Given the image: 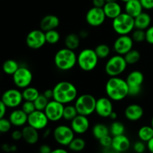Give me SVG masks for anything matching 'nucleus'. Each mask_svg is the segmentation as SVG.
<instances>
[{
  "mask_svg": "<svg viewBox=\"0 0 153 153\" xmlns=\"http://www.w3.org/2000/svg\"><path fill=\"white\" fill-rule=\"evenodd\" d=\"M105 94L113 102H120L128 96V87L126 79L120 76L110 77L105 84Z\"/></svg>",
  "mask_w": 153,
  "mask_h": 153,
  "instance_id": "nucleus-1",
  "label": "nucleus"
},
{
  "mask_svg": "<svg viewBox=\"0 0 153 153\" xmlns=\"http://www.w3.org/2000/svg\"><path fill=\"white\" fill-rule=\"evenodd\" d=\"M52 90L53 100L64 105L71 104L75 102L79 96L76 87L68 81H61L58 82Z\"/></svg>",
  "mask_w": 153,
  "mask_h": 153,
  "instance_id": "nucleus-2",
  "label": "nucleus"
},
{
  "mask_svg": "<svg viewBox=\"0 0 153 153\" xmlns=\"http://www.w3.org/2000/svg\"><path fill=\"white\" fill-rule=\"evenodd\" d=\"M54 64L61 71H69L77 64V55L74 50L61 48L55 54Z\"/></svg>",
  "mask_w": 153,
  "mask_h": 153,
  "instance_id": "nucleus-3",
  "label": "nucleus"
},
{
  "mask_svg": "<svg viewBox=\"0 0 153 153\" xmlns=\"http://www.w3.org/2000/svg\"><path fill=\"white\" fill-rule=\"evenodd\" d=\"M100 58L95 50L90 48L82 49L77 55V64L79 68L85 72H91L97 67Z\"/></svg>",
  "mask_w": 153,
  "mask_h": 153,
  "instance_id": "nucleus-4",
  "label": "nucleus"
},
{
  "mask_svg": "<svg viewBox=\"0 0 153 153\" xmlns=\"http://www.w3.org/2000/svg\"><path fill=\"white\" fill-rule=\"evenodd\" d=\"M112 28L118 35H127L134 29V18L126 12H123L118 16L112 19Z\"/></svg>",
  "mask_w": 153,
  "mask_h": 153,
  "instance_id": "nucleus-5",
  "label": "nucleus"
},
{
  "mask_svg": "<svg viewBox=\"0 0 153 153\" xmlns=\"http://www.w3.org/2000/svg\"><path fill=\"white\" fill-rule=\"evenodd\" d=\"M97 99L92 94H84L78 96L74 105L79 114L89 117L95 112Z\"/></svg>",
  "mask_w": 153,
  "mask_h": 153,
  "instance_id": "nucleus-6",
  "label": "nucleus"
},
{
  "mask_svg": "<svg viewBox=\"0 0 153 153\" xmlns=\"http://www.w3.org/2000/svg\"><path fill=\"white\" fill-rule=\"evenodd\" d=\"M126 61L124 56L120 55H113L106 61L105 65V72L109 77L120 76L126 71L127 68Z\"/></svg>",
  "mask_w": 153,
  "mask_h": 153,
  "instance_id": "nucleus-7",
  "label": "nucleus"
},
{
  "mask_svg": "<svg viewBox=\"0 0 153 153\" xmlns=\"http://www.w3.org/2000/svg\"><path fill=\"white\" fill-rule=\"evenodd\" d=\"M126 81L128 87V96L137 97L141 93L144 82V75L140 70H133L127 76Z\"/></svg>",
  "mask_w": 153,
  "mask_h": 153,
  "instance_id": "nucleus-8",
  "label": "nucleus"
},
{
  "mask_svg": "<svg viewBox=\"0 0 153 153\" xmlns=\"http://www.w3.org/2000/svg\"><path fill=\"white\" fill-rule=\"evenodd\" d=\"M52 134L55 142L63 146H68L75 137V133L70 126H69L64 124L57 126L54 128Z\"/></svg>",
  "mask_w": 153,
  "mask_h": 153,
  "instance_id": "nucleus-9",
  "label": "nucleus"
},
{
  "mask_svg": "<svg viewBox=\"0 0 153 153\" xmlns=\"http://www.w3.org/2000/svg\"><path fill=\"white\" fill-rule=\"evenodd\" d=\"M1 100L8 108H17L23 102L22 91L16 88H10L2 94Z\"/></svg>",
  "mask_w": 153,
  "mask_h": 153,
  "instance_id": "nucleus-10",
  "label": "nucleus"
},
{
  "mask_svg": "<svg viewBox=\"0 0 153 153\" xmlns=\"http://www.w3.org/2000/svg\"><path fill=\"white\" fill-rule=\"evenodd\" d=\"M13 84L19 89H24L30 86L33 80V74L31 70L25 67H19L12 76Z\"/></svg>",
  "mask_w": 153,
  "mask_h": 153,
  "instance_id": "nucleus-11",
  "label": "nucleus"
},
{
  "mask_svg": "<svg viewBox=\"0 0 153 153\" xmlns=\"http://www.w3.org/2000/svg\"><path fill=\"white\" fill-rule=\"evenodd\" d=\"M27 46L31 49H39L46 43L45 31L40 29H34L28 33L25 38Z\"/></svg>",
  "mask_w": 153,
  "mask_h": 153,
  "instance_id": "nucleus-12",
  "label": "nucleus"
},
{
  "mask_svg": "<svg viewBox=\"0 0 153 153\" xmlns=\"http://www.w3.org/2000/svg\"><path fill=\"white\" fill-rule=\"evenodd\" d=\"M64 105L54 100H49L43 111L47 116L49 122L56 123L63 119Z\"/></svg>",
  "mask_w": 153,
  "mask_h": 153,
  "instance_id": "nucleus-13",
  "label": "nucleus"
},
{
  "mask_svg": "<svg viewBox=\"0 0 153 153\" xmlns=\"http://www.w3.org/2000/svg\"><path fill=\"white\" fill-rule=\"evenodd\" d=\"M133 46L134 41L131 35H119L114 42L113 49L116 54L124 56L133 49Z\"/></svg>",
  "mask_w": 153,
  "mask_h": 153,
  "instance_id": "nucleus-14",
  "label": "nucleus"
},
{
  "mask_svg": "<svg viewBox=\"0 0 153 153\" xmlns=\"http://www.w3.org/2000/svg\"><path fill=\"white\" fill-rule=\"evenodd\" d=\"M102 7H94L88 10L85 16L86 22L91 27H99L102 25L106 19Z\"/></svg>",
  "mask_w": 153,
  "mask_h": 153,
  "instance_id": "nucleus-15",
  "label": "nucleus"
},
{
  "mask_svg": "<svg viewBox=\"0 0 153 153\" xmlns=\"http://www.w3.org/2000/svg\"><path fill=\"white\" fill-rule=\"evenodd\" d=\"M49 120L43 111L35 110L28 115V125L37 130H43L47 128Z\"/></svg>",
  "mask_w": 153,
  "mask_h": 153,
  "instance_id": "nucleus-16",
  "label": "nucleus"
},
{
  "mask_svg": "<svg viewBox=\"0 0 153 153\" xmlns=\"http://www.w3.org/2000/svg\"><path fill=\"white\" fill-rule=\"evenodd\" d=\"M114 111L113 101L108 97H100L97 99L95 112L99 117L102 118L108 117Z\"/></svg>",
  "mask_w": 153,
  "mask_h": 153,
  "instance_id": "nucleus-17",
  "label": "nucleus"
},
{
  "mask_svg": "<svg viewBox=\"0 0 153 153\" xmlns=\"http://www.w3.org/2000/svg\"><path fill=\"white\" fill-rule=\"evenodd\" d=\"M70 127L75 134H83L89 130L90 120L88 117L78 114L73 120L70 121Z\"/></svg>",
  "mask_w": 153,
  "mask_h": 153,
  "instance_id": "nucleus-18",
  "label": "nucleus"
},
{
  "mask_svg": "<svg viewBox=\"0 0 153 153\" xmlns=\"http://www.w3.org/2000/svg\"><path fill=\"white\" fill-rule=\"evenodd\" d=\"M144 114L143 107L138 104H130L124 111V115L128 120L136 122L141 119Z\"/></svg>",
  "mask_w": 153,
  "mask_h": 153,
  "instance_id": "nucleus-19",
  "label": "nucleus"
},
{
  "mask_svg": "<svg viewBox=\"0 0 153 153\" xmlns=\"http://www.w3.org/2000/svg\"><path fill=\"white\" fill-rule=\"evenodd\" d=\"M12 126L16 127L25 126L28 123V114L21 108H14L8 117Z\"/></svg>",
  "mask_w": 153,
  "mask_h": 153,
  "instance_id": "nucleus-20",
  "label": "nucleus"
},
{
  "mask_svg": "<svg viewBox=\"0 0 153 153\" xmlns=\"http://www.w3.org/2000/svg\"><path fill=\"white\" fill-rule=\"evenodd\" d=\"M111 146L119 152L123 153L129 149L131 146V142L129 138L125 135V134H120L113 137Z\"/></svg>",
  "mask_w": 153,
  "mask_h": 153,
  "instance_id": "nucleus-21",
  "label": "nucleus"
},
{
  "mask_svg": "<svg viewBox=\"0 0 153 153\" xmlns=\"http://www.w3.org/2000/svg\"><path fill=\"white\" fill-rule=\"evenodd\" d=\"M60 25V19L57 16L53 14H48L43 16L40 22V28L43 31L56 29Z\"/></svg>",
  "mask_w": 153,
  "mask_h": 153,
  "instance_id": "nucleus-22",
  "label": "nucleus"
},
{
  "mask_svg": "<svg viewBox=\"0 0 153 153\" xmlns=\"http://www.w3.org/2000/svg\"><path fill=\"white\" fill-rule=\"evenodd\" d=\"M22 139L28 144H35L39 140L38 130L33 128L31 126H25L22 129Z\"/></svg>",
  "mask_w": 153,
  "mask_h": 153,
  "instance_id": "nucleus-23",
  "label": "nucleus"
},
{
  "mask_svg": "<svg viewBox=\"0 0 153 153\" xmlns=\"http://www.w3.org/2000/svg\"><path fill=\"white\" fill-rule=\"evenodd\" d=\"M106 17L114 19L119 16L122 12V7L117 1L114 2H106L102 7Z\"/></svg>",
  "mask_w": 153,
  "mask_h": 153,
  "instance_id": "nucleus-24",
  "label": "nucleus"
},
{
  "mask_svg": "<svg viewBox=\"0 0 153 153\" xmlns=\"http://www.w3.org/2000/svg\"><path fill=\"white\" fill-rule=\"evenodd\" d=\"M143 6L139 0H129L125 3V12L135 18L143 12Z\"/></svg>",
  "mask_w": 153,
  "mask_h": 153,
  "instance_id": "nucleus-25",
  "label": "nucleus"
},
{
  "mask_svg": "<svg viewBox=\"0 0 153 153\" xmlns=\"http://www.w3.org/2000/svg\"><path fill=\"white\" fill-rule=\"evenodd\" d=\"M151 22H152V18L150 15L146 12L143 11L134 18V28L145 31L150 26Z\"/></svg>",
  "mask_w": 153,
  "mask_h": 153,
  "instance_id": "nucleus-26",
  "label": "nucleus"
},
{
  "mask_svg": "<svg viewBox=\"0 0 153 153\" xmlns=\"http://www.w3.org/2000/svg\"><path fill=\"white\" fill-rule=\"evenodd\" d=\"M80 41L81 38L79 34L76 33H70L65 37L64 43L66 48L75 51L79 47Z\"/></svg>",
  "mask_w": 153,
  "mask_h": 153,
  "instance_id": "nucleus-27",
  "label": "nucleus"
},
{
  "mask_svg": "<svg viewBox=\"0 0 153 153\" xmlns=\"http://www.w3.org/2000/svg\"><path fill=\"white\" fill-rule=\"evenodd\" d=\"M92 134L96 139L100 140L102 137L110 134L109 127H108L105 124L102 123H97L93 126L92 128Z\"/></svg>",
  "mask_w": 153,
  "mask_h": 153,
  "instance_id": "nucleus-28",
  "label": "nucleus"
},
{
  "mask_svg": "<svg viewBox=\"0 0 153 153\" xmlns=\"http://www.w3.org/2000/svg\"><path fill=\"white\" fill-rule=\"evenodd\" d=\"M22 97H23L24 101H30L34 102L36 99L40 95V92L38 90L34 87L28 86L27 88L22 89Z\"/></svg>",
  "mask_w": 153,
  "mask_h": 153,
  "instance_id": "nucleus-29",
  "label": "nucleus"
},
{
  "mask_svg": "<svg viewBox=\"0 0 153 153\" xmlns=\"http://www.w3.org/2000/svg\"><path fill=\"white\" fill-rule=\"evenodd\" d=\"M137 136L138 138L142 141L146 142L149 141L151 138L153 137V128L150 126H143L139 128L137 131Z\"/></svg>",
  "mask_w": 153,
  "mask_h": 153,
  "instance_id": "nucleus-30",
  "label": "nucleus"
},
{
  "mask_svg": "<svg viewBox=\"0 0 153 153\" xmlns=\"http://www.w3.org/2000/svg\"><path fill=\"white\" fill-rule=\"evenodd\" d=\"M19 64L16 61L12 59L7 60L2 64L3 72L9 76H13L15 72L19 69Z\"/></svg>",
  "mask_w": 153,
  "mask_h": 153,
  "instance_id": "nucleus-31",
  "label": "nucleus"
},
{
  "mask_svg": "<svg viewBox=\"0 0 153 153\" xmlns=\"http://www.w3.org/2000/svg\"><path fill=\"white\" fill-rule=\"evenodd\" d=\"M109 131H110L111 135L112 137H114V136L125 134L126 127L124 124L120 121L114 120L111 124L110 127H109Z\"/></svg>",
  "mask_w": 153,
  "mask_h": 153,
  "instance_id": "nucleus-32",
  "label": "nucleus"
},
{
  "mask_svg": "<svg viewBox=\"0 0 153 153\" xmlns=\"http://www.w3.org/2000/svg\"><path fill=\"white\" fill-rule=\"evenodd\" d=\"M86 146V142L82 137H74L70 144L68 145V148L70 150L75 152H79L83 150Z\"/></svg>",
  "mask_w": 153,
  "mask_h": 153,
  "instance_id": "nucleus-33",
  "label": "nucleus"
},
{
  "mask_svg": "<svg viewBox=\"0 0 153 153\" xmlns=\"http://www.w3.org/2000/svg\"><path fill=\"white\" fill-rule=\"evenodd\" d=\"M94 50H95L98 58L102 60L108 58L111 54L110 46L105 43H100V44L97 45Z\"/></svg>",
  "mask_w": 153,
  "mask_h": 153,
  "instance_id": "nucleus-34",
  "label": "nucleus"
},
{
  "mask_svg": "<svg viewBox=\"0 0 153 153\" xmlns=\"http://www.w3.org/2000/svg\"><path fill=\"white\" fill-rule=\"evenodd\" d=\"M79 114L77 109L74 105L68 104L64 105V113H63V119L67 121H71Z\"/></svg>",
  "mask_w": 153,
  "mask_h": 153,
  "instance_id": "nucleus-35",
  "label": "nucleus"
},
{
  "mask_svg": "<svg viewBox=\"0 0 153 153\" xmlns=\"http://www.w3.org/2000/svg\"><path fill=\"white\" fill-rule=\"evenodd\" d=\"M126 61L128 65H134L140 59V53L137 49H132L124 55Z\"/></svg>",
  "mask_w": 153,
  "mask_h": 153,
  "instance_id": "nucleus-36",
  "label": "nucleus"
},
{
  "mask_svg": "<svg viewBox=\"0 0 153 153\" xmlns=\"http://www.w3.org/2000/svg\"><path fill=\"white\" fill-rule=\"evenodd\" d=\"M45 35H46V43L51 45L58 43L60 41V39H61V34L56 29L46 31Z\"/></svg>",
  "mask_w": 153,
  "mask_h": 153,
  "instance_id": "nucleus-37",
  "label": "nucleus"
},
{
  "mask_svg": "<svg viewBox=\"0 0 153 153\" xmlns=\"http://www.w3.org/2000/svg\"><path fill=\"white\" fill-rule=\"evenodd\" d=\"M49 102V100H48L43 94H40L38 97L34 101L36 110L44 111Z\"/></svg>",
  "mask_w": 153,
  "mask_h": 153,
  "instance_id": "nucleus-38",
  "label": "nucleus"
},
{
  "mask_svg": "<svg viewBox=\"0 0 153 153\" xmlns=\"http://www.w3.org/2000/svg\"><path fill=\"white\" fill-rule=\"evenodd\" d=\"M131 37L134 43H143L146 41V32L144 30L134 28L131 33Z\"/></svg>",
  "mask_w": 153,
  "mask_h": 153,
  "instance_id": "nucleus-39",
  "label": "nucleus"
},
{
  "mask_svg": "<svg viewBox=\"0 0 153 153\" xmlns=\"http://www.w3.org/2000/svg\"><path fill=\"white\" fill-rule=\"evenodd\" d=\"M21 109L28 115H29L30 114H31L36 110L34 102L30 101H23V102L21 105Z\"/></svg>",
  "mask_w": 153,
  "mask_h": 153,
  "instance_id": "nucleus-40",
  "label": "nucleus"
},
{
  "mask_svg": "<svg viewBox=\"0 0 153 153\" xmlns=\"http://www.w3.org/2000/svg\"><path fill=\"white\" fill-rule=\"evenodd\" d=\"M12 124L9 119L1 118L0 119V133H6L9 131L11 128Z\"/></svg>",
  "mask_w": 153,
  "mask_h": 153,
  "instance_id": "nucleus-41",
  "label": "nucleus"
},
{
  "mask_svg": "<svg viewBox=\"0 0 153 153\" xmlns=\"http://www.w3.org/2000/svg\"><path fill=\"white\" fill-rule=\"evenodd\" d=\"M146 149L147 148H146V144L145 143V142L140 140L136 141L133 144V150L136 153H144Z\"/></svg>",
  "mask_w": 153,
  "mask_h": 153,
  "instance_id": "nucleus-42",
  "label": "nucleus"
},
{
  "mask_svg": "<svg viewBox=\"0 0 153 153\" xmlns=\"http://www.w3.org/2000/svg\"><path fill=\"white\" fill-rule=\"evenodd\" d=\"M112 140H113V137L111 134H108V135L105 136V137L100 139L99 140V143H100V144L101 145V146L102 148L109 147V146H111Z\"/></svg>",
  "mask_w": 153,
  "mask_h": 153,
  "instance_id": "nucleus-43",
  "label": "nucleus"
},
{
  "mask_svg": "<svg viewBox=\"0 0 153 153\" xmlns=\"http://www.w3.org/2000/svg\"><path fill=\"white\" fill-rule=\"evenodd\" d=\"M146 41L149 44L153 45V25H150L146 30Z\"/></svg>",
  "mask_w": 153,
  "mask_h": 153,
  "instance_id": "nucleus-44",
  "label": "nucleus"
},
{
  "mask_svg": "<svg viewBox=\"0 0 153 153\" xmlns=\"http://www.w3.org/2000/svg\"><path fill=\"white\" fill-rule=\"evenodd\" d=\"M1 149L4 152H13L17 150V147H16V145L8 144V143H4L1 146Z\"/></svg>",
  "mask_w": 153,
  "mask_h": 153,
  "instance_id": "nucleus-45",
  "label": "nucleus"
},
{
  "mask_svg": "<svg viewBox=\"0 0 153 153\" xmlns=\"http://www.w3.org/2000/svg\"><path fill=\"white\" fill-rule=\"evenodd\" d=\"M141 3L143 8L145 10H152L153 9V0H139Z\"/></svg>",
  "mask_w": 153,
  "mask_h": 153,
  "instance_id": "nucleus-46",
  "label": "nucleus"
},
{
  "mask_svg": "<svg viewBox=\"0 0 153 153\" xmlns=\"http://www.w3.org/2000/svg\"><path fill=\"white\" fill-rule=\"evenodd\" d=\"M11 137L13 140H16V141L22 139V130H14L12 131Z\"/></svg>",
  "mask_w": 153,
  "mask_h": 153,
  "instance_id": "nucleus-47",
  "label": "nucleus"
},
{
  "mask_svg": "<svg viewBox=\"0 0 153 153\" xmlns=\"http://www.w3.org/2000/svg\"><path fill=\"white\" fill-rule=\"evenodd\" d=\"M7 106L1 101V100H0V119L4 117L6 114V111H7Z\"/></svg>",
  "mask_w": 153,
  "mask_h": 153,
  "instance_id": "nucleus-48",
  "label": "nucleus"
},
{
  "mask_svg": "<svg viewBox=\"0 0 153 153\" xmlns=\"http://www.w3.org/2000/svg\"><path fill=\"white\" fill-rule=\"evenodd\" d=\"M52 150L51 146L48 144H43L39 148V152L40 153H50Z\"/></svg>",
  "mask_w": 153,
  "mask_h": 153,
  "instance_id": "nucleus-49",
  "label": "nucleus"
},
{
  "mask_svg": "<svg viewBox=\"0 0 153 153\" xmlns=\"http://www.w3.org/2000/svg\"><path fill=\"white\" fill-rule=\"evenodd\" d=\"M105 3V0H92V4L94 7H103Z\"/></svg>",
  "mask_w": 153,
  "mask_h": 153,
  "instance_id": "nucleus-50",
  "label": "nucleus"
},
{
  "mask_svg": "<svg viewBox=\"0 0 153 153\" xmlns=\"http://www.w3.org/2000/svg\"><path fill=\"white\" fill-rule=\"evenodd\" d=\"M43 94L48 99V100H53V90L52 89L46 90V91L43 92Z\"/></svg>",
  "mask_w": 153,
  "mask_h": 153,
  "instance_id": "nucleus-51",
  "label": "nucleus"
},
{
  "mask_svg": "<svg viewBox=\"0 0 153 153\" xmlns=\"http://www.w3.org/2000/svg\"><path fill=\"white\" fill-rule=\"evenodd\" d=\"M102 153H120V152H119L118 151H117L116 149H114L112 146H109V147L103 148Z\"/></svg>",
  "mask_w": 153,
  "mask_h": 153,
  "instance_id": "nucleus-52",
  "label": "nucleus"
},
{
  "mask_svg": "<svg viewBox=\"0 0 153 153\" xmlns=\"http://www.w3.org/2000/svg\"><path fill=\"white\" fill-rule=\"evenodd\" d=\"M146 148L150 153H153V137L146 142Z\"/></svg>",
  "mask_w": 153,
  "mask_h": 153,
  "instance_id": "nucleus-53",
  "label": "nucleus"
},
{
  "mask_svg": "<svg viewBox=\"0 0 153 153\" xmlns=\"http://www.w3.org/2000/svg\"><path fill=\"white\" fill-rule=\"evenodd\" d=\"M79 35L81 39H86L89 36V32L88 31H86V30H82L79 33Z\"/></svg>",
  "mask_w": 153,
  "mask_h": 153,
  "instance_id": "nucleus-54",
  "label": "nucleus"
},
{
  "mask_svg": "<svg viewBox=\"0 0 153 153\" xmlns=\"http://www.w3.org/2000/svg\"><path fill=\"white\" fill-rule=\"evenodd\" d=\"M50 153H69V152L64 148H56L55 149H52Z\"/></svg>",
  "mask_w": 153,
  "mask_h": 153,
  "instance_id": "nucleus-55",
  "label": "nucleus"
},
{
  "mask_svg": "<svg viewBox=\"0 0 153 153\" xmlns=\"http://www.w3.org/2000/svg\"><path fill=\"white\" fill-rule=\"evenodd\" d=\"M117 117H118L117 113L116 111H113L111 113V114L109 115L108 117L110 118L111 120H112L113 121H114V120H116L117 119Z\"/></svg>",
  "mask_w": 153,
  "mask_h": 153,
  "instance_id": "nucleus-56",
  "label": "nucleus"
},
{
  "mask_svg": "<svg viewBox=\"0 0 153 153\" xmlns=\"http://www.w3.org/2000/svg\"><path fill=\"white\" fill-rule=\"evenodd\" d=\"M51 132H52V131H51V129L50 128H45L44 129V132H43V137H49V135H50V134H51Z\"/></svg>",
  "mask_w": 153,
  "mask_h": 153,
  "instance_id": "nucleus-57",
  "label": "nucleus"
},
{
  "mask_svg": "<svg viewBox=\"0 0 153 153\" xmlns=\"http://www.w3.org/2000/svg\"><path fill=\"white\" fill-rule=\"evenodd\" d=\"M106 2H114V1H117V0H105Z\"/></svg>",
  "mask_w": 153,
  "mask_h": 153,
  "instance_id": "nucleus-58",
  "label": "nucleus"
},
{
  "mask_svg": "<svg viewBox=\"0 0 153 153\" xmlns=\"http://www.w3.org/2000/svg\"><path fill=\"white\" fill-rule=\"evenodd\" d=\"M151 126H152L153 128V116H152V119H151Z\"/></svg>",
  "mask_w": 153,
  "mask_h": 153,
  "instance_id": "nucleus-59",
  "label": "nucleus"
},
{
  "mask_svg": "<svg viewBox=\"0 0 153 153\" xmlns=\"http://www.w3.org/2000/svg\"><path fill=\"white\" fill-rule=\"evenodd\" d=\"M120 1H123V2L126 3V2H127V1H129V0H120Z\"/></svg>",
  "mask_w": 153,
  "mask_h": 153,
  "instance_id": "nucleus-60",
  "label": "nucleus"
},
{
  "mask_svg": "<svg viewBox=\"0 0 153 153\" xmlns=\"http://www.w3.org/2000/svg\"><path fill=\"white\" fill-rule=\"evenodd\" d=\"M37 153H40V152H37Z\"/></svg>",
  "mask_w": 153,
  "mask_h": 153,
  "instance_id": "nucleus-61",
  "label": "nucleus"
}]
</instances>
